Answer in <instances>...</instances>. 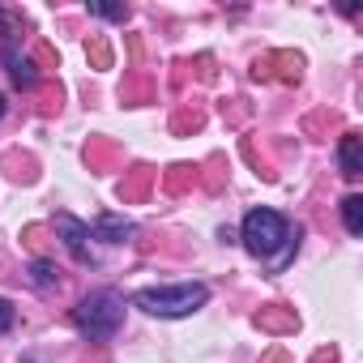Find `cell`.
I'll return each mask as SVG.
<instances>
[{
    "mask_svg": "<svg viewBox=\"0 0 363 363\" xmlns=\"http://www.w3.org/2000/svg\"><path fill=\"white\" fill-rule=\"evenodd\" d=\"M210 303V286L206 282H175V286H145L133 295V308L162 316V320H179V316H193Z\"/></svg>",
    "mask_w": 363,
    "mask_h": 363,
    "instance_id": "cell-1",
    "label": "cell"
},
{
    "mask_svg": "<svg viewBox=\"0 0 363 363\" xmlns=\"http://www.w3.org/2000/svg\"><path fill=\"white\" fill-rule=\"evenodd\" d=\"M73 325H77V333H86L90 342H107V337H116L120 333V325H124V295L120 291H90L77 308H73Z\"/></svg>",
    "mask_w": 363,
    "mask_h": 363,
    "instance_id": "cell-2",
    "label": "cell"
},
{
    "mask_svg": "<svg viewBox=\"0 0 363 363\" xmlns=\"http://www.w3.org/2000/svg\"><path fill=\"white\" fill-rule=\"evenodd\" d=\"M240 240L252 257L261 261H274L282 248H291V227L278 210H248L244 214V227H240Z\"/></svg>",
    "mask_w": 363,
    "mask_h": 363,
    "instance_id": "cell-3",
    "label": "cell"
},
{
    "mask_svg": "<svg viewBox=\"0 0 363 363\" xmlns=\"http://www.w3.org/2000/svg\"><path fill=\"white\" fill-rule=\"evenodd\" d=\"M56 231H60V240H65V248L73 252L77 265H94V252H90V227H86V223H77L73 214H56Z\"/></svg>",
    "mask_w": 363,
    "mask_h": 363,
    "instance_id": "cell-4",
    "label": "cell"
},
{
    "mask_svg": "<svg viewBox=\"0 0 363 363\" xmlns=\"http://www.w3.org/2000/svg\"><path fill=\"white\" fill-rule=\"evenodd\" d=\"M90 235H94V240H103V244H124V240H133V235H137V223H133V218H124V214H99V218H94V227H90Z\"/></svg>",
    "mask_w": 363,
    "mask_h": 363,
    "instance_id": "cell-5",
    "label": "cell"
},
{
    "mask_svg": "<svg viewBox=\"0 0 363 363\" xmlns=\"http://www.w3.org/2000/svg\"><path fill=\"white\" fill-rule=\"evenodd\" d=\"M337 167H342L346 179L363 175V141H359V133H346V137H342V145H337Z\"/></svg>",
    "mask_w": 363,
    "mask_h": 363,
    "instance_id": "cell-6",
    "label": "cell"
},
{
    "mask_svg": "<svg viewBox=\"0 0 363 363\" xmlns=\"http://www.w3.org/2000/svg\"><path fill=\"white\" fill-rule=\"evenodd\" d=\"M5 65H9V77H13V86H18V90H30V86L39 82L35 65H30L26 56H18L13 48H5Z\"/></svg>",
    "mask_w": 363,
    "mask_h": 363,
    "instance_id": "cell-7",
    "label": "cell"
},
{
    "mask_svg": "<svg viewBox=\"0 0 363 363\" xmlns=\"http://www.w3.org/2000/svg\"><path fill=\"white\" fill-rule=\"evenodd\" d=\"M342 223H346V231H350V235H359V231H363V197H359V193L342 197Z\"/></svg>",
    "mask_w": 363,
    "mask_h": 363,
    "instance_id": "cell-8",
    "label": "cell"
},
{
    "mask_svg": "<svg viewBox=\"0 0 363 363\" xmlns=\"http://www.w3.org/2000/svg\"><path fill=\"white\" fill-rule=\"evenodd\" d=\"M56 274H60V269H56L52 261H35V265H30V282H35L39 291H52V286H60V278H56Z\"/></svg>",
    "mask_w": 363,
    "mask_h": 363,
    "instance_id": "cell-9",
    "label": "cell"
},
{
    "mask_svg": "<svg viewBox=\"0 0 363 363\" xmlns=\"http://www.w3.org/2000/svg\"><path fill=\"white\" fill-rule=\"evenodd\" d=\"M90 13H94V18H107V22H128V9H124V5H103V0H94Z\"/></svg>",
    "mask_w": 363,
    "mask_h": 363,
    "instance_id": "cell-10",
    "label": "cell"
},
{
    "mask_svg": "<svg viewBox=\"0 0 363 363\" xmlns=\"http://www.w3.org/2000/svg\"><path fill=\"white\" fill-rule=\"evenodd\" d=\"M13 320H18V312H13V303L0 295V333H9L13 329Z\"/></svg>",
    "mask_w": 363,
    "mask_h": 363,
    "instance_id": "cell-11",
    "label": "cell"
},
{
    "mask_svg": "<svg viewBox=\"0 0 363 363\" xmlns=\"http://www.w3.org/2000/svg\"><path fill=\"white\" fill-rule=\"evenodd\" d=\"M0 116H5V94H0Z\"/></svg>",
    "mask_w": 363,
    "mask_h": 363,
    "instance_id": "cell-12",
    "label": "cell"
}]
</instances>
